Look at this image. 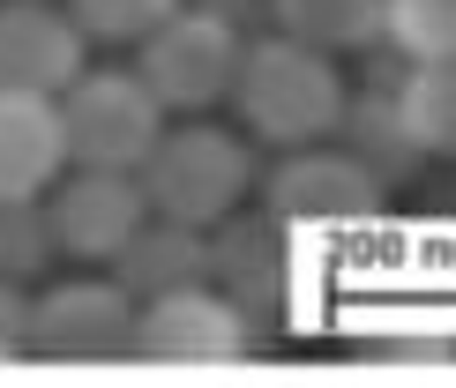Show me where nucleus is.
Instances as JSON below:
<instances>
[{
  "label": "nucleus",
  "instance_id": "16",
  "mask_svg": "<svg viewBox=\"0 0 456 388\" xmlns=\"http://www.w3.org/2000/svg\"><path fill=\"white\" fill-rule=\"evenodd\" d=\"M53 262H61V231H53L45 194H8V202H0V277L37 284Z\"/></svg>",
  "mask_w": 456,
  "mask_h": 388
},
{
  "label": "nucleus",
  "instance_id": "9",
  "mask_svg": "<svg viewBox=\"0 0 456 388\" xmlns=\"http://www.w3.org/2000/svg\"><path fill=\"white\" fill-rule=\"evenodd\" d=\"M83 45L68 0H0V90L61 97L83 75Z\"/></svg>",
  "mask_w": 456,
  "mask_h": 388
},
{
  "label": "nucleus",
  "instance_id": "4",
  "mask_svg": "<svg viewBox=\"0 0 456 388\" xmlns=\"http://www.w3.org/2000/svg\"><path fill=\"white\" fill-rule=\"evenodd\" d=\"M61 120H68V158L75 165L142 172L158 134H165V105L142 83V68H83L61 90Z\"/></svg>",
  "mask_w": 456,
  "mask_h": 388
},
{
  "label": "nucleus",
  "instance_id": "11",
  "mask_svg": "<svg viewBox=\"0 0 456 388\" xmlns=\"http://www.w3.org/2000/svg\"><path fill=\"white\" fill-rule=\"evenodd\" d=\"M112 277L135 291V299H165V291H180V284H202L210 277V231L150 209L142 231L112 255Z\"/></svg>",
  "mask_w": 456,
  "mask_h": 388
},
{
  "label": "nucleus",
  "instance_id": "8",
  "mask_svg": "<svg viewBox=\"0 0 456 388\" xmlns=\"http://www.w3.org/2000/svg\"><path fill=\"white\" fill-rule=\"evenodd\" d=\"M45 209H53V231H61V255H75V262H112V255L142 231L150 194H142V172L75 165V172L53 180Z\"/></svg>",
  "mask_w": 456,
  "mask_h": 388
},
{
  "label": "nucleus",
  "instance_id": "3",
  "mask_svg": "<svg viewBox=\"0 0 456 388\" xmlns=\"http://www.w3.org/2000/svg\"><path fill=\"white\" fill-rule=\"evenodd\" d=\"M240 53H247V37H240V23L224 8H173L135 45V68H142V83L158 90L165 112L195 120V112H210V105L232 97Z\"/></svg>",
  "mask_w": 456,
  "mask_h": 388
},
{
  "label": "nucleus",
  "instance_id": "7",
  "mask_svg": "<svg viewBox=\"0 0 456 388\" xmlns=\"http://www.w3.org/2000/svg\"><path fill=\"white\" fill-rule=\"evenodd\" d=\"M270 209L292 231H352L382 209V180L352 158V150H322V142H299L284 150V165L270 172Z\"/></svg>",
  "mask_w": 456,
  "mask_h": 388
},
{
  "label": "nucleus",
  "instance_id": "5",
  "mask_svg": "<svg viewBox=\"0 0 456 388\" xmlns=\"http://www.w3.org/2000/svg\"><path fill=\"white\" fill-rule=\"evenodd\" d=\"M247 344H255L247 306L210 277L165 291V299H142V314H135V359L142 366H173V374L232 366V359H247Z\"/></svg>",
  "mask_w": 456,
  "mask_h": 388
},
{
  "label": "nucleus",
  "instance_id": "10",
  "mask_svg": "<svg viewBox=\"0 0 456 388\" xmlns=\"http://www.w3.org/2000/svg\"><path fill=\"white\" fill-rule=\"evenodd\" d=\"M75 158H68V120L61 97L37 90H0V202L8 194H53Z\"/></svg>",
  "mask_w": 456,
  "mask_h": 388
},
{
  "label": "nucleus",
  "instance_id": "14",
  "mask_svg": "<svg viewBox=\"0 0 456 388\" xmlns=\"http://www.w3.org/2000/svg\"><path fill=\"white\" fill-rule=\"evenodd\" d=\"M270 15L322 53H367L389 37V0H270Z\"/></svg>",
  "mask_w": 456,
  "mask_h": 388
},
{
  "label": "nucleus",
  "instance_id": "19",
  "mask_svg": "<svg viewBox=\"0 0 456 388\" xmlns=\"http://www.w3.org/2000/svg\"><path fill=\"white\" fill-rule=\"evenodd\" d=\"M15 359H30V299H23V284L0 277V366H15Z\"/></svg>",
  "mask_w": 456,
  "mask_h": 388
},
{
  "label": "nucleus",
  "instance_id": "6",
  "mask_svg": "<svg viewBox=\"0 0 456 388\" xmlns=\"http://www.w3.org/2000/svg\"><path fill=\"white\" fill-rule=\"evenodd\" d=\"M135 291L120 277L112 284H90V277H68L53 284L45 299L30 306V352L53 359V366H112V359H135Z\"/></svg>",
  "mask_w": 456,
  "mask_h": 388
},
{
  "label": "nucleus",
  "instance_id": "17",
  "mask_svg": "<svg viewBox=\"0 0 456 388\" xmlns=\"http://www.w3.org/2000/svg\"><path fill=\"white\" fill-rule=\"evenodd\" d=\"M173 8H187V0H68L75 30H83L90 45H142Z\"/></svg>",
  "mask_w": 456,
  "mask_h": 388
},
{
  "label": "nucleus",
  "instance_id": "1",
  "mask_svg": "<svg viewBox=\"0 0 456 388\" xmlns=\"http://www.w3.org/2000/svg\"><path fill=\"white\" fill-rule=\"evenodd\" d=\"M232 105L255 142H277V150H299V142H330L345 127V75H337V53L307 45L292 30H270V37H247L240 53V83H232Z\"/></svg>",
  "mask_w": 456,
  "mask_h": 388
},
{
  "label": "nucleus",
  "instance_id": "12",
  "mask_svg": "<svg viewBox=\"0 0 456 388\" xmlns=\"http://www.w3.org/2000/svg\"><path fill=\"white\" fill-rule=\"evenodd\" d=\"M284 224L277 209L270 217H247V224H232L224 217L217 231H210V277L232 291V299L247 306V299H270V291L284 284Z\"/></svg>",
  "mask_w": 456,
  "mask_h": 388
},
{
  "label": "nucleus",
  "instance_id": "2",
  "mask_svg": "<svg viewBox=\"0 0 456 388\" xmlns=\"http://www.w3.org/2000/svg\"><path fill=\"white\" fill-rule=\"evenodd\" d=\"M247 180H255L247 142L232 127H210L202 112L187 127H165L158 150H150V165H142L150 209H158V217H180V224H202V231H217L240 209Z\"/></svg>",
  "mask_w": 456,
  "mask_h": 388
},
{
  "label": "nucleus",
  "instance_id": "13",
  "mask_svg": "<svg viewBox=\"0 0 456 388\" xmlns=\"http://www.w3.org/2000/svg\"><path fill=\"white\" fill-rule=\"evenodd\" d=\"M345 150L359 165L374 172V180H411V172H419V134H411V120H404V105H396V90H374V97H359V105H345Z\"/></svg>",
  "mask_w": 456,
  "mask_h": 388
},
{
  "label": "nucleus",
  "instance_id": "15",
  "mask_svg": "<svg viewBox=\"0 0 456 388\" xmlns=\"http://www.w3.org/2000/svg\"><path fill=\"white\" fill-rule=\"evenodd\" d=\"M396 105L427 158H456V61H411L396 83Z\"/></svg>",
  "mask_w": 456,
  "mask_h": 388
},
{
  "label": "nucleus",
  "instance_id": "18",
  "mask_svg": "<svg viewBox=\"0 0 456 388\" xmlns=\"http://www.w3.org/2000/svg\"><path fill=\"white\" fill-rule=\"evenodd\" d=\"M389 45L404 61H456V0H389Z\"/></svg>",
  "mask_w": 456,
  "mask_h": 388
}]
</instances>
